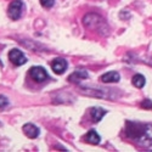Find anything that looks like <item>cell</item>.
<instances>
[{"label":"cell","mask_w":152,"mask_h":152,"mask_svg":"<svg viewBox=\"0 0 152 152\" xmlns=\"http://www.w3.org/2000/svg\"><path fill=\"white\" fill-rule=\"evenodd\" d=\"M125 135L140 146L144 147L152 146V124L126 122Z\"/></svg>","instance_id":"6da1fadb"},{"label":"cell","mask_w":152,"mask_h":152,"mask_svg":"<svg viewBox=\"0 0 152 152\" xmlns=\"http://www.w3.org/2000/svg\"><path fill=\"white\" fill-rule=\"evenodd\" d=\"M22 10H23V3L22 0H14L7 10V14L12 20H18L22 15Z\"/></svg>","instance_id":"7a4b0ae2"},{"label":"cell","mask_w":152,"mask_h":152,"mask_svg":"<svg viewBox=\"0 0 152 152\" xmlns=\"http://www.w3.org/2000/svg\"><path fill=\"white\" fill-rule=\"evenodd\" d=\"M29 75H31V78L37 83H43L49 78L46 71L43 67H39V66L32 67L29 69Z\"/></svg>","instance_id":"3957f363"},{"label":"cell","mask_w":152,"mask_h":152,"mask_svg":"<svg viewBox=\"0 0 152 152\" xmlns=\"http://www.w3.org/2000/svg\"><path fill=\"white\" fill-rule=\"evenodd\" d=\"M9 58L15 66H22L27 62V57L18 49H12L9 53Z\"/></svg>","instance_id":"277c9868"},{"label":"cell","mask_w":152,"mask_h":152,"mask_svg":"<svg viewBox=\"0 0 152 152\" xmlns=\"http://www.w3.org/2000/svg\"><path fill=\"white\" fill-rule=\"evenodd\" d=\"M101 22H102V18L96 14H88L83 18L84 26H86L88 28H99Z\"/></svg>","instance_id":"5b68a950"},{"label":"cell","mask_w":152,"mask_h":152,"mask_svg":"<svg viewBox=\"0 0 152 152\" xmlns=\"http://www.w3.org/2000/svg\"><path fill=\"white\" fill-rule=\"evenodd\" d=\"M67 66H68L67 61L65 58H61V57H57L51 62V68H53L54 73H56V74L65 73V71L67 69Z\"/></svg>","instance_id":"8992f818"},{"label":"cell","mask_w":152,"mask_h":152,"mask_svg":"<svg viewBox=\"0 0 152 152\" xmlns=\"http://www.w3.org/2000/svg\"><path fill=\"white\" fill-rule=\"evenodd\" d=\"M22 130H23L24 134H26L28 137H31V139H35V137H38V135L40 134V129L38 128L37 125L32 124V123L24 124L23 128H22Z\"/></svg>","instance_id":"52a82bcc"},{"label":"cell","mask_w":152,"mask_h":152,"mask_svg":"<svg viewBox=\"0 0 152 152\" xmlns=\"http://www.w3.org/2000/svg\"><path fill=\"white\" fill-rule=\"evenodd\" d=\"M119 80H121V75L116 71L107 72V73L101 75V82L102 83H117Z\"/></svg>","instance_id":"ba28073f"},{"label":"cell","mask_w":152,"mask_h":152,"mask_svg":"<svg viewBox=\"0 0 152 152\" xmlns=\"http://www.w3.org/2000/svg\"><path fill=\"white\" fill-rule=\"evenodd\" d=\"M106 115V111L104 108H100V107H93L90 110V117L93 119V122L97 123L100 122L101 119L104 118V116Z\"/></svg>","instance_id":"9c48e42d"},{"label":"cell","mask_w":152,"mask_h":152,"mask_svg":"<svg viewBox=\"0 0 152 152\" xmlns=\"http://www.w3.org/2000/svg\"><path fill=\"white\" fill-rule=\"evenodd\" d=\"M86 78H88V72L84 71V69H79V71L73 72L68 80L72 82V83H79V82H82Z\"/></svg>","instance_id":"30bf717a"},{"label":"cell","mask_w":152,"mask_h":152,"mask_svg":"<svg viewBox=\"0 0 152 152\" xmlns=\"http://www.w3.org/2000/svg\"><path fill=\"white\" fill-rule=\"evenodd\" d=\"M85 140H86L88 142L93 144V145H97V144L100 142V140H101V137H100V135H99L95 130H90L89 133L86 134Z\"/></svg>","instance_id":"8fae6325"},{"label":"cell","mask_w":152,"mask_h":152,"mask_svg":"<svg viewBox=\"0 0 152 152\" xmlns=\"http://www.w3.org/2000/svg\"><path fill=\"white\" fill-rule=\"evenodd\" d=\"M132 83H133L134 86H136V88H139V89H140V88H142V86L145 85L146 80H145L144 75H141V74H135L134 77H133Z\"/></svg>","instance_id":"7c38bea8"},{"label":"cell","mask_w":152,"mask_h":152,"mask_svg":"<svg viewBox=\"0 0 152 152\" xmlns=\"http://www.w3.org/2000/svg\"><path fill=\"white\" fill-rule=\"evenodd\" d=\"M9 106V100L6 96L4 95H0V110H3V108H6Z\"/></svg>","instance_id":"4fadbf2b"},{"label":"cell","mask_w":152,"mask_h":152,"mask_svg":"<svg viewBox=\"0 0 152 152\" xmlns=\"http://www.w3.org/2000/svg\"><path fill=\"white\" fill-rule=\"evenodd\" d=\"M40 4L45 7V9H49V7H51L54 6L55 4V0H40Z\"/></svg>","instance_id":"5bb4252c"},{"label":"cell","mask_w":152,"mask_h":152,"mask_svg":"<svg viewBox=\"0 0 152 152\" xmlns=\"http://www.w3.org/2000/svg\"><path fill=\"white\" fill-rule=\"evenodd\" d=\"M141 106L144 108H148V110H152V101L151 100H145L141 102Z\"/></svg>","instance_id":"9a60e30c"}]
</instances>
